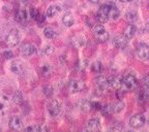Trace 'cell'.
Masks as SVG:
<instances>
[{
  "label": "cell",
  "instance_id": "obj_1",
  "mask_svg": "<svg viewBox=\"0 0 149 132\" xmlns=\"http://www.w3.org/2000/svg\"><path fill=\"white\" fill-rule=\"evenodd\" d=\"M138 87V79H136L133 74H127L122 77V89L124 91H132L135 90Z\"/></svg>",
  "mask_w": 149,
  "mask_h": 132
},
{
  "label": "cell",
  "instance_id": "obj_2",
  "mask_svg": "<svg viewBox=\"0 0 149 132\" xmlns=\"http://www.w3.org/2000/svg\"><path fill=\"white\" fill-rule=\"evenodd\" d=\"M93 35L100 42H106L109 39V33L102 25H95L93 27Z\"/></svg>",
  "mask_w": 149,
  "mask_h": 132
},
{
  "label": "cell",
  "instance_id": "obj_3",
  "mask_svg": "<svg viewBox=\"0 0 149 132\" xmlns=\"http://www.w3.org/2000/svg\"><path fill=\"white\" fill-rule=\"evenodd\" d=\"M6 44L9 46H16L20 42V33L17 29H12L6 35L5 38Z\"/></svg>",
  "mask_w": 149,
  "mask_h": 132
},
{
  "label": "cell",
  "instance_id": "obj_4",
  "mask_svg": "<svg viewBox=\"0 0 149 132\" xmlns=\"http://www.w3.org/2000/svg\"><path fill=\"white\" fill-rule=\"evenodd\" d=\"M109 6L110 2L102 4V6L98 8V12L96 14V18L100 23H106L109 21Z\"/></svg>",
  "mask_w": 149,
  "mask_h": 132
},
{
  "label": "cell",
  "instance_id": "obj_5",
  "mask_svg": "<svg viewBox=\"0 0 149 132\" xmlns=\"http://www.w3.org/2000/svg\"><path fill=\"white\" fill-rule=\"evenodd\" d=\"M48 111H49V114L51 117H57L59 116L61 111V104L60 102L58 100H51L49 102V104H48Z\"/></svg>",
  "mask_w": 149,
  "mask_h": 132
},
{
  "label": "cell",
  "instance_id": "obj_6",
  "mask_svg": "<svg viewBox=\"0 0 149 132\" xmlns=\"http://www.w3.org/2000/svg\"><path fill=\"white\" fill-rule=\"evenodd\" d=\"M145 121H146V119L143 115H135L130 119V126L135 128V129H138L144 125Z\"/></svg>",
  "mask_w": 149,
  "mask_h": 132
},
{
  "label": "cell",
  "instance_id": "obj_7",
  "mask_svg": "<svg viewBox=\"0 0 149 132\" xmlns=\"http://www.w3.org/2000/svg\"><path fill=\"white\" fill-rule=\"evenodd\" d=\"M137 56L141 60H147L149 57V49L146 44H140L137 48Z\"/></svg>",
  "mask_w": 149,
  "mask_h": 132
},
{
  "label": "cell",
  "instance_id": "obj_8",
  "mask_svg": "<svg viewBox=\"0 0 149 132\" xmlns=\"http://www.w3.org/2000/svg\"><path fill=\"white\" fill-rule=\"evenodd\" d=\"M21 53L25 57H29V56H32L33 54L36 53V49L33 44H29V42H25L21 46Z\"/></svg>",
  "mask_w": 149,
  "mask_h": 132
},
{
  "label": "cell",
  "instance_id": "obj_9",
  "mask_svg": "<svg viewBox=\"0 0 149 132\" xmlns=\"http://www.w3.org/2000/svg\"><path fill=\"white\" fill-rule=\"evenodd\" d=\"M95 83H96V88L102 91H105L106 89L110 87L109 77H104V75H98L95 79Z\"/></svg>",
  "mask_w": 149,
  "mask_h": 132
},
{
  "label": "cell",
  "instance_id": "obj_10",
  "mask_svg": "<svg viewBox=\"0 0 149 132\" xmlns=\"http://www.w3.org/2000/svg\"><path fill=\"white\" fill-rule=\"evenodd\" d=\"M127 44H128V39L124 35L116 36L113 39V44H114L115 48H117V49H120V50L125 49L126 46H127Z\"/></svg>",
  "mask_w": 149,
  "mask_h": 132
},
{
  "label": "cell",
  "instance_id": "obj_11",
  "mask_svg": "<svg viewBox=\"0 0 149 132\" xmlns=\"http://www.w3.org/2000/svg\"><path fill=\"white\" fill-rule=\"evenodd\" d=\"M9 128L14 131H18V130L23 129V122L19 117H12L9 119Z\"/></svg>",
  "mask_w": 149,
  "mask_h": 132
},
{
  "label": "cell",
  "instance_id": "obj_12",
  "mask_svg": "<svg viewBox=\"0 0 149 132\" xmlns=\"http://www.w3.org/2000/svg\"><path fill=\"white\" fill-rule=\"evenodd\" d=\"M84 88L83 82H81L80 79H72L68 84V89L72 93H78L80 91H82V89Z\"/></svg>",
  "mask_w": 149,
  "mask_h": 132
},
{
  "label": "cell",
  "instance_id": "obj_13",
  "mask_svg": "<svg viewBox=\"0 0 149 132\" xmlns=\"http://www.w3.org/2000/svg\"><path fill=\"white\" fill-rule=\"evenodd\" d=\"M10 70L14 74L17 75H22L24 72V66L20 61H14L10 64Z\"/></svg>",
  "mask_w": 149,
  "mask_h": 132
},
{
  "label": "cell",
  "instance_id": "obj_14",
  "mask_svg": "<svg viewBox=\"0 0 149 132\" xmlns=\"http://www.w3.org/2000/svg\"><path fill=\"white\" fill-rule=\"evenodd\" d=\"M8 109V98L0 94V116H4Z\"/></svg>",
  "mask_w": 149,
  "mask_h": 132
},
{
  "label": "cell",
  "instance_id": "obj_15",
  "mask_svg": "<svg viewBox=\"0 0 149 132\" xmlns=\"http://www.w3.org/2000/svg\"><path fill=\"white\" fill-rule=\"evenodd\" d=\"M86 130L87 131H91V132H95V131H100V123L97 119H91L90 121H88L86 126Z\"/></svg>",
  "mask_w": 149,
  "mask_h": 132
},
{
  "label": "cell",
  "instance_id": "obj_16",
  "mask_svg": "<svg viewBox=\"0 0 149 132\" xmlns=\"http://www.w3.org/2000/svg\"><path fill=\"white\" fill-rule=\"evenodd\" d=\"M27 17H28L27 10L24 8H21L19 9L18 12H16V15H15V20L18 23H24V22L27 21Z\"/></svg>",
  "mask_w": 149,
  "mask_h": 132
},
{
  "label": "cell",
  "instance_id": "obj_17",
  "mask_svg": "<svg viewBox=\"0 0 149 132\" xmlns=\"http://www.w3.org/2000/svg\"><path fill=\"white\" fill-rule=\"evenodd\" d=\"M120 16V12H119L118 7L114 4V3L110 2V6H109V19L112 20H117Z\"/></svg>",
  "mask_w": 149,
  "mask_h": 132
},
{
  "label": "cell",
  "instance_id": "obj_18",
  "mask_svg": "<svg viewBox=\"0 0 149 132\" xmlns=\"http://www.w3.org/2000/svg\"><path fill=\"white\" fill-rule=\"evenodd\" d=\"M136 31H137V28L134 25V23H130L126 26L125 30H124V36H125L127 39H130V38H133V37L135 36Z\"/></svg>",
  "mask_w": 149,
  "mask_h": 132
},
{
  "label": "cell",
  "instance_id": "obj_19",
  "mask_svg": "<svg viewBox=\"0 0 149 132\" xmlns=\"http://www.w3.org/2000/svg\"><path fill=\"white\" fill-rule=\"evenodd\" d=\"M110 79V87H113L116 90H121L122 89V77H109Z\"/></svg>",
  "mask_w": 149,
  "mask_h": 132
},
{
  "label": "cell",
  "instance_id": "obj_20",
  "mask_svg": "<svg viewBox=\"0 0 149 132\" xmlns=\"http://www.w3.org/2000/svg\"><path fill=\"white\" fill-rule=\"evenodd\" d=\"M80 109L83 111H90L91 109H93V101L87 99L82 100L80 102Z\"/></svg>",
  "mask_w": 149,
  "mask_h": 132
},
{
  "label": "cell",
  "instance_id": "obj_21",
  "mask_svg": "<svg viewBox=\"0 0 149 132\" xmlns=\"http://www.w3.org/2000/svg\"><path fill=\"white\" fill-rule=\"evenodd\" d=\"M74 16H72L70 12H66V14L63 15L62 23L64 26H66V27H70V26L74 25Z\"/></svg>",
  "mask_w": 149,
  "mask_h": 132
},
{
  "label": "cell",
  "instance_id": "obj_22",
  "mask_svg": "<svg viewBox=\"0 0 149 132\" xmlns=\"http://www.w3.org/2000/svg\"><path fill=\"white\" fill-rule=\"evenodd\" d=\"M60 10L61 8L59 5H51V6H49L48 9H47V17H50V18L55 17L56 15H58L60 12Z\"/></svg>",
  "mask_w": 149,
  "mask_h": 132
},
{
  "label": "cell",
  "instance_id": "obj_23",
  "mask_svg": "<svg viewBox=\"0 0 149 132\" xmlns=\"http://www.w3.org/2000/svg\"><path fill=\"white\" fill-rule=\"evenodd\" d=\"M147 99H148V90L144 89V90H141L138 93V101L140 103H144V102L147 101Z\"/></svg>",
  "mask_w": 149,
  "mask_h": 132
},
{
  "label": "cell",
  "instance_id": "obj_24",
  "mask_svg": "<svg viewBox=\"0 0 149 132\" xmlns=\"http://www.w3.org/2000/svg\"><path fill=\"white\" fill-rule=\"evenodd\" d=\"M44 34L48 39H53L56 37V31L52 27H46L44 29Z\"/></svg>",
  "mask_w": 149,
  "mask_h": 132
},
{
  "label": "cell",
  "instance_id": "obj_25",
  "mask_svg": "<svg viewBox=\"0 0 149 132\" xmlns=\"http://www.w3.org/2000/svg\"><path fill=\"white\" fill-rule=\"evenodd\" d=\"M13 101L16 103V104H22L23 103V95L20 91H16L13 95Z\"/></svg>",
  "mask_w": 149,
  "mask_h": 132
},
{
  "label": "cell",
  "instance_id": "obj_26",
  "mask_svg": "<svg viewBox=\"0 0 149 132\" xmlns=\"http://www.w3.org/2000/svg\"><path fill=\"white\" fill-rule=\"evenodd\" d=\"M100 111L102 113V116H110L111 114H113V111H112V105H110V104L102 105V107H100Z\"/></svg>",
  "mask_w": 149,
  "mask_h": 132
},
{
  "label": "cell",
  "instance_id": "obj_27",
  "mask_svg": "<svg viewBox=\"0 0 149 132\" xmlns=\"http://www.w3.org/2000/svg\"><path fill=\"white\" fill-rule=\"evenodd\" d=\"M123 109H124V102L121 101V100H119L115 104L112 105V111L113 113H120Z\"/></svg>",
  "mask_w": 149,
  "mask_h": 132
},
{
  "label": "cell",
  "instance_id": "obj_28",
  "mask_svg": "<svg viewBox=\"0 0 149 132\" xmlns=\"http://www.w3.org/2000/svg\"><path fill=\"white\" fill-rule=\"evenodd\" d=\"M125 17H126V20H127L130 23H134L135 21H137L138 14L136 12H134V10H130V12H126Z\"/></svg>",
  "mask_w": 149,
  "mask_h": 132
},
{
  "label": "cell",
  "instance_id": "obj_29",
  "mask_svg": "<svg viewBox=\"0 0 149 132\" xmlns=\"http://www.w3.org/2000/svg\"><path fill=\"white\" fill-rule=\"evenodd\" d=\"M102 69V66L100 61H95V62H93L92 64H91V70H92L94 73H100Z\"/></svg>",
  "mask_w": 149,
  "mask_h": 132
},
{
  "label": "cell",
  "instance_id": "obj_30",
  "mask_svg": "<svg viewBox=\"0 0 149 132\" xmlns=\"http://www.w3.org/2000/svg\"><path fill=\"white\" fill-rule=\"evenodd\" d=\"M85 42H86V40H85V38L83 36H78L74 39V44L77 46H83L85 44Z\"/></svg>",
  "mask_w": 149,
  "mask_h": 132
},
{
  "label": "cell",
  "instance_id": "obj_31",
  "mask_svg": "<svg viewBox=\"0 0 149 132\" xmlns=\"http://www.w3.org/2000/svg\"><path fill=\"white\" fill-rule=\"evenodd\" d=\"M42 92H44V94L47 96V97H52V95H53V93H54V90L51 86H46L44 88V90H42Z\"/></svg>",
  "mask_w": 149,
  "mask_h": 132
},
{
  "label": "cell",
  "instance_id": "obj_32",
  "mask_svg": "<svg viewBox=\"0 0 149 132\" xmlns=\"http://www.w3.org/2000/svg\"><path fill=\"white\" fill-rule=\"evenodd\" d=\"M48 127L44 125H36V126H32V131H36V132H47L48 131Z\"/></svg>",
  "mask_w": 149,
  "mask_h": 132
},
{
  "label": "cell",
  "instance_id": "obj_33",
  "mask_svg": "<svg viewBox=\"0 0 149 132\" xmlns=\"http://www.w3.org/2000/svg\"><path fill=\"white\" fill-rule=\"evenodd\" d=\"M42 52H44V54H45V55H47V56L52 55V54L54 53V48L51 46V44H48V46H46L44 48Z\"/></svg>",
  "mask_w": 149,
  "mask_h": 132
},
{
  "label": "cell",
  "instance_id": "obj_34",
  "mask_svg": "<svg viewBox=\"0 0 149 132\" xmlns=\"http://www.w3.org/2000/svg\"><path fill=\"white\" fill-rule=\"evenodd\" d=\"M42 72L45 77H48L51 73V66L50 65H44L42 67Z\"/></svg>",
  "mask_w": 149,
  "mask_h": 132
},
{
  "label": "cell",
  "instance_id": "obj_35",
  "mask_svg": "<svg viewBox=\"0 0 149 132\" xmlns=\"http://www.w3.org/2000/svg\"><path fill=\"white\" fill-rule=\"evenodd\" d=\"M34 20L37 22V24H38V25L42 26V23L45 22V20H46V17H45L44 15H42V14H38V15L36 16V18L34 19Z\"/></svg>",
  "mask_w": 149,
  "mask_h": 132
},
{
  "label": "cell",
  "instance_id": "obj_36",
  "mask_svg": "<svg viewBox=\"0 0 149 132\" xmlns=\"http://www.w3.org/2000/svg\"><path fill=\"white\" fill-rule=\"evenodd\" d=\"M87 66H88V61H87V60H82L81 62L79 63V69L80 70L86 69Z\"/></svg>",
  "mask_w": 149,
  "mask_h": 132
},
{
  "label": "cell",
  "instance_id": "obj_37",
  "mask_svg": "<svg viewBox=\"0 0 149 132\" xmlns=\"http://www.w3.org/2000/svg\"><path fill=\"white\" fill-rule=\"evenodd\" d=\"M38 14H40V12H38V10H37V9L35 8V7H31V8H30V12H29V15H30L31 18L35 19Z\"/></svg>",
  "mask_w": 149,
  "mask_h": 132
},
{
  "label": "cell",
  "instance_id": "obj_38",
  "mask_svg": "<svg viewBox=\"0 0 149 132\" xmlns=\"http://www.w3.org/2000/svg\"><path fill=\"white\" fill-rule=\"evenodd\" d=\"M2 55H3V57L6 59V60H8V59H12L13 57H14V54H13V52H10V51H5Z\"/></svg>",
  "mask_w": 149,
  "mask_h": 132
},
{
  "label": "cell",
  "instance_id": "obj_39",
  "mask_svg": "<svg viewBox=\"0 0 149 132\" xmlns=\"http://www.w3.org/2000/svg\"><path fill=\"white\" fill-rule=\"evenodd\" d=\"M121 129H122V127H118V126L115 125V124L113 127H111V130H115V131H118V130H121Z\"/></svg>",
  "mask_w": 149,
  "mask_h": 132
},
{
  "label": "cell",
  "instance_id": "obj_40",
  "mask_svg": "<svg viewBox=\"0 0 149 132\" xmlns=\"http://www.w3.org/2000/svg\"><path fill=\"white\" fill-rule=\"evenodd\" d=\"M121 2H130V1H133V0H119Z\"/></svg>",
  "mask_w": 149,
  "mask_h": 132
}]
</instances>
